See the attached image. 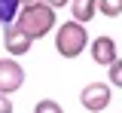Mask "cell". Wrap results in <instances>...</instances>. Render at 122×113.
Returning <instances> with one entry per match:
<instances>
[{"label":"cell","instance_id":"cell-1","mask_svg":"<svg viewBox=\"0 0 122 113\" xmlns=\"http://www.w3.org/2000/svg\"><path fill=\"white\" fill-rule=\"evenodd\" d=\"M12 25L25 37L40 40V37H46L55 28V9L46 6V3H21V9H18V15H15Z\"/></svg>","mask_w":122,"mask_h":113},{"label":"cell","instance_id":"cell-2","mask_svg":"<svg viewBox=\"0 0 122 113\" xmlns=\"http://www.w3.org/2000/svg\"><path fill=\"white\" fill-rule=\"evenodd\" d=\"M55 49H58L61 58H79V55L89 49V31H86V25H79L73 18L64 21V25H58Z\"/></svg>","mask_w":122,"mask_h":113},{"label":"cell","instance_id":"cell-3","mask_svg":"<svg viewBox=\"0 0 122 113\" xmlns=\"http://www.w3.org/2000/svg\"><path fill=\"white\" fill-rule=\"evenodd\" d=\"M110 86L107 82H86L82 92H79V104L89 113H101L104 107H110Z\"/></svg>","mask_w":122,"mask_h":113},{"label":"cell","instance_id":"cell-4","mask_svg":"<svg viewBox=\"0 0 122 113\" xmlns=\"http://www.w3.org/2000/svg\"><path fill=\"white\" fill-rule=\"evenodd\" d=\"M25 86V67L15 58H0V95H12Z\"/></svg>","mask_w":122,"mask_h":113},{"label":"cell","instance_id":"cell-5","mask_svg":"<svg viewBox=\"0 0 122 113\" xmlns=\"http://www.w3.org/2000/svg\"><path fill=\"white\" fill-rule=\"evenodd\" d=\"M89 55L95 64L101 67H110L116 58H119V49H116V40L113 37H107V34H101V37H95V40H89Z\"/></svg>","mask_w":122,"mask_h":113},{"label":"cell","instance_id":"cell-6","mask_svg":"<svg viewBox=\"0 0 122 113\" xmlns=\"http://www.w3.org/2000/svg\"><path fill=\"white\" fill-rule=\"evenodd\" d=\"M3 46H6V52H9L12 58H21V55H28V52H30L34 40L25 37L15 25H6V28H3Z\"/></svg>","mask_w":122,"mask_h":113},{"label":"cell","instance_id":"cell-7","mask_svg":"<svg viewBox=\"0 0 122 113\" xmlns=\"http://www.w3.org/2000/svg\"><path fill=\"white\" fill-rule=\"evenodd\" d=\"M70 15L79 25L92 21V18L98 15V0H70Z\"/></svg>","mask_w":122,"mask_h":113},{"label":"cell","instance_id":"cell-8","mask_svg":"<svg viewBox=\"0 0 122 113\" xmlns=\"http://www.w3.org/2000/svg\"><path fill=\"white\" fill-rule=\"evenodd\" d=\"M18 9H21V0H0V25L3 28L12 25L15 15H18Z\"/></svg>","mask_w":122,"mask_h":113},{"label":"cell","instance_id":"cell-9","mask_svg":"<svg viewBox=\"0 0 122 113\" xmlns=\"http://www.w3.org/2000/svg\"><path fill=\"white\" fill-rule=\"evenodd\" d=\"M98 12L107 18H119L122 15V0H98Z\"/></svg>","mask_w":122,"mask_h":113},{"label":"cell","instance_id":"cell-10","mask_svg":"<svg viewBox=\"0 0 122 113\" xmlns=\"http://www.w3.org/2000/svg\"><path fill=\"white\" fill-rule=\"evenodd\" d=\"M107 77H110V82H107V86H116V89H122V58H116L113 64L107 67Z\"/></svg>","mask_w":122,"mask_h":113},{"label":"cell","instance_id":"cell-11","mask_svg":"<svg viewBox=\"0 0 122 113\" xmlns=\"http://www.w3.org/2000/svg\"><path fill=\"white\" fill-rule=\"evenodd\" d=\"M34 113H64V107H61L58 101H52V98H43V101H37Z\"/></svg>","mask_w":122,"mask_h":113},{"label":"cell","instance_id":"cell-12","mask_svg":"<svg viewBox=\"0 0 122 113\" xmlns=\"http://www.w3.org/2000/svg\"><path fill=\"white\" fill-rule=\"evenodd\" d=\"M0 113H12V101H9V95H0Z\"/></svg>","mask_w":122,"mask_h":113},{"label":"cell","instance_id":"cell-13","mask_svg":"<svg viewBox=\"0 0 122 113\" xmlns=\"http://www.w3.org/2000/svg\"><path fill=\"white\" fill-rule=\"evenodd\" d=\"M46 6H52V9H61V6H67L70 0H43Z\"/></svg>","mask_w":122,"mask_h":113},{"label":"cell","instance_id":"cell-14","mask_svg":"<svg viewBox=\"0 0 122 113\" xmlns=\"http://www.w3.org/2000/svg\"><path fill=\"white\" fill-rule=\"evenodd\" d=\"M21 3H43V0H21Z\"/></svg>","mask_w":122,"mask_h":113}]
</instances>
